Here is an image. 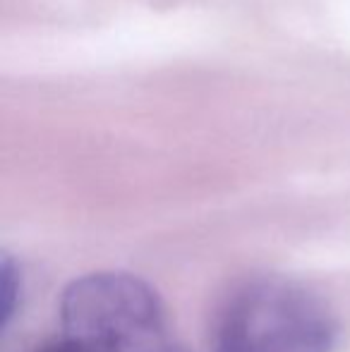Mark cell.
<instances>
[{"instance_id": "1", "label": "cell", "mask_w": 350, "mask_h": 352, "mask_svg": "<svg viewBox=\"0 0 350 352\" xmlns=\"http://www.w3.org/2000/svg\"><path fill=\"white\" fill-rule=\"evenodd\" d=\"M338 321L324 297L283 276L240 280L211 324L209 352H333Z\"/></svg>"}, {"instance_id": "2", "label": "cell", "mask_w": 350, "mask_h": 352, "mask_svg": "<svg viewBox=\"0 0 350 352\" xmlns=\"http://www.w3.org/2000/svg\"><path fill=\"white\" fill-rule=\"evenodd\" d=\"M65 338L98 352H182L159 292L125 271L72 280L61 300Z\"/></svg>"}, {"instance_id": "3", "label": "cell", "mask_w": 350, "mask_h": 352, "mask_svg": "<svg viewBox=\"0 0 350 352\" xmlns=\"http://www.w3.org/2000/svg\"><path fill=\"white\" fill-rule=\"evenodd\" d=\"M36 352H98V350H91V348H87V345H82V343H77V340H70V338L63 336L61 340H53V343L41 345Z\"/></svg>"}]
</instances>
